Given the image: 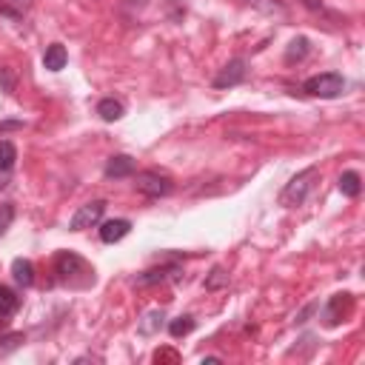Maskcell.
<instances>
[{
  "label": "cell",
  "mask_w": 365,
  "mask_h": 365,
  "mask_svg": "<svg viewBox=\"0 0 365 365\" xmlns=\"http://www.w3.org/2000/svg\"><path fill=\"white\" fill-rule=\"evenodd\" d=\"M54 274H57L60 282L74 285V288H83L77 277H83L88 285L94 282V271H91L88 262H86L80 254H74V251H60V254L54 257Z\"/></svg>",
  "instance_id": "obj_1"
},
{
  "label": "cell",
  "mask_w": 365,
  "mask_h": 365,
  "mask_svg": "<svg viewBox=\"0 0 365 365\" xmlns=\"http://www.w3.org/2000/svg\"><path fill=\"white\" fill-rule=\"evenodd\" d=\"M317 177H319V168H317V165H308V168H302L299 174H294V177L285 182V188L279 191V205H285V208L302 205V202L308 200V194H311V188H314V182H317Z\"/></svg>",
  "instance_id": "obj_2"
},
{
  "label": "cell",
  "mask_w": 365,
  "mask_h": 365,
  "mask_svg": "<svg viewBox=\"0 0 365 365\" xmlns=\"http://www.w3.org/2000/svg\"><path fill=\"white\" fill-rule=\"evenodd\" d=\"M302 91L308 97H319V100H334L345 91V77L339 71H322V74H314L302 83Z\"/></svg>",
  "instance_id": "obj_3"
},
{
  "label": "cell",
  "mask_w": 365,
  "mask_h": 365,
  "mask_svg": "<svg viewBox=\"0 0 365 365\" xmlns=\"http://www.w3.org/2000/svg\"><path fill=\"white\" fill-rule=\"evenodd\" d=\"M134 188L140 194L157 200V197H168L174 191V182H171V177H165L160 171H137L134 174Z\"/></svg>",
  "instance_id": "obj_4"
},
{
  "label": "cell",
  "mask_w": 365,
  "mask_h": 365,
  "mask_svg": "<svg viewBox=\"0 0 365 365\" xmlns=\"http://www.w3.org/2000/svg\"><path fill=\"white\" fill-rule=\"evenodd\" d=\"M103 211H106V202L103 200H91V202H86V205H80L74 211V217L68 220V228L71 231H86V228H91V225H97L103 220Z\"/></svg>",
  "instance_id": "obj_5"
},
{
  "label": "cell",
  "mask_w": 365,
  "mask_h": 365,
  "mask_svg": "<svg viewBox=\"0 0 365 365\" xmlns=\"http://www.w3.org/2000/svg\"><path fill=\"white\" fill-rule=\"evenodd\" d=\"M245 74H248L245 60H242V57H234V60H228V63L220 68V74L214 77V88H231V86H240V83L245 80Z\"/></svg>",
  "instance_id": "obj_6"
},
{
  "label": "cell",
  "mask_w": 365,
  "mask_h": 365,
  "mask_svg": "<svg viewBox=\"0 0 365 365\" xmlns=\"http://www.w3.org/2000/svg\"><path fill=\"white\" fill-rule=\"evenodd\" d=\"M180 265L177 262H168V265H160V268H148V271H143L137 279H134V285L137 288H148V285H157V282H168V279H174V277H180Z\"/></svg>",
  "instance_id": "obj_7"
},
{
  "label": "cell",
  "mask_w": 365,
  "mask_h": 365,
  "mask_svg": "<svg viewBox=\"0 0 365 365\" xmlns=\"http://www.w3.org/2000/svg\"><path fill=\"white\" fill-rule=\"evenodd\" d=\"M137 171V163H134V157H128V154H114V157H108V163H106V168H103V174L108 177V180H123V177H131Z\"/></svg>",
  "instance_id": "obj_8"
},
{
  "label": "cell",
  "mask_w": 365,
  "mask_h": 365,
  "mask_svg": "<svg viewBox=\"0 0 365 365\" xmlns=\"http://www.w3.org/2000/svg\"><path fill=\"white\" fill-rule=\"evenodd\" d=\"M131 231V222L128 220H106L103 225H100V240L106 242V245H111V242H120L125 234Z\"/></svg>",
  "instance_id": "obj_9"
},
{
  "label": "cell",
  "mask_w": 365,
  "mask_h": 365,
  "mask_svg": "<svg viewBox=\"0 0 365 365\" xmlns=\"http://www.w3.org/2000/svg\"><path fill=\"white\" fill-rule=\"evenodd\" d=\"M11 277H14V282L23 285V288L34 285V265H31V259H23V257L11 259Z\"/></svg>",
  "instance_id": "obj_10"
},
{
  "label": "cell",
  "mask_w": 365,
  "mask_h": 365,
  "mask_svg": "<svg viewBox=\"0 0 365 365\" xmlns=\"http://www.w3.org/2000/svg\"><path fill=\"white\" fill-rule=\"evenodd\" d=\"M66 60H68V54H66L63 43H51V46L46 48V54H43V66H46L48 71H60V68H66Z\"/></svg>",
  "instance_id": "obj_11"
},
{
  "label": "cell",
  "mask_w": 365,
  "mask_h": 365,
  "mask_svg": "<svg viewBox=\"0 0 365 365\" xmlns=\"http://www.w3.org/2000/svg\"><path fill=\"white\" fill-rule=\"evenodd\" d=\"M97 114H100V120L114 123V120H120V117L125 114V106H123L120 100H114V97H103V100L97 103Z\"/></svg>",
  "instance_id": "obj_12"
},
{
  "label": "cell",
  "mask_w": 365,
  "mask_h": 365,
  "mask_svg": "<svg viewBox=\"0 0 365 365\" xmlns=\"http://www.w3.org/2000/svg\"><path fill=\"white\" fill-rule=\"evenodd\" d=\"M348 297H351V294H334V297H331V302H328V308H325V314H322L328 328H334V325L342 322V302H345Z\"/></svg>",
  "instance_id": "obj_13"
},
{
  "label": "cell",
  "mask_w": 365,
  "mask_h": 365,
  "mask_svg": "<svg viewBox=\"0 0 365 365\" xmlns=\"http://www.w3.org/2000/svg\"><path fill=\"white\" fill-rule=\"evenodd\" d=\"M163 319H165V314L160 311V308H154V311H145L143 314V319H140V334L143 336H151V334H157L160 328H163Z\"/></svg>",
  "instance_id": "obj_14"
},
{
  "label": "cell",
  "mask_w": 365,
  "mask_h": 365,
  "mask_svg": "<svg viewBox=\"0 0 365 365\" xmlns=\"http://www.w3.org/2000/svg\"><path fill=\"white\" fill-rule=\"evenodd\" d=\"M339 191H342L345 197H359V191H362V177H359L356 171H342V174H339Z\"/></svg>",
  "instance_id": "obj_15"
},
{
  "label": "cell",
  "mask_w": 365,
  "mask_h": 365,
  "mask_svg": "<svg viewBox=\"0 0 365 365\" xmlns=\"http://www.w3.org/2000/svg\"><path fill=\"white\" fill-rule=\"evenodd\" d=\"M17 163V148L11 140H0V174H9Z\"/></svg>",
  "instance_id": "obj_16"
},
{
  "label": "cell",
  "mask_w": 365,
  "mask_h": 365,
  "mask_svg": "<svg viewBox=\"0 0 365 365\" xmlns=\"http://www.w3.org/2000/svg\"><path fill=\"white\" fill-rule=\"evenodd\" d=\"M17 305H20V297H17V294H14L11 288L0 285V319L11 317V314L17 311Z\"/></svg>",
  "instance_id": "obj_17"
},
{
  "label": "cell",
  "mask_w": 365,
  "mask_h": 365,
  "mask_svg": "<svg viewBox=\"0 0 365 365\" xmlns=\"http://www.w3.org/2000/svg\"><path fill=\"white\" fill-rule=\"evenodd\" d=\"M308 54V37H294L285 48V63H299Z\"/></svg>",
  "instance_id": "obj_18"
},
{
  "label": "cell",
  "mask_w": 365,
  "mask_h": 365,
  "mask_svg": "<svg viewBox=\"0 0 365 365\" xmlns=\"http://www.w3.org/2000/svg\"><path fill=\"white\" fill-rule=\"evenodd\" d=\"M194 325H197V322H194V317H188V314H185V317H177V319H171V322H168V334H171L174 339H180V336H185V334H191V331H194Z\"/></svg>",
  "instance_id": "obj_19"
},
{
  "label": "cell",
  "mask_w": 365,
  "mask_h": 365,
  "mask_svg": "<svg viewBox=\"0 0 365 365\" xmlns=\"http://www.w3.org/2000/svg\"><path fill=\"white\" fill-rule=\"evenodd\" d=\"M23 342H26V336H23V334H6V336H0V356H6V354H11V351H17Z\"/></svg>",
  "instance_id": "obj_20"
},
{
  "label": "cell",
  "mask_w": 365,
  "mask_h": 365,
  "mask_svg": "<svg viewBox=\"0 0 365 365\" xmlns=\"http://www.w3.org/2000/svg\"><path fill=\"white\" fill-rule=\"evenodd\" d=\"M11 222H14V205L11 202H3L0 205V237L11 228Z\"/></svg>",
  "instance_id": "obj_21"
},
{
  "label": "cell",
  "mask_w": 365,
  "mask_h": 365,
  "mask_svg": "<svg viewBox=\"0 0 365 365\" xmlns=\"http://www.w3.org/2000/svg\"><path fill=\"white\" fill-rule=\"evenodd\" d=\"M225 282H228V274H225L222 268H214V271H211V277L205 279V288L211 291V288H220V285H225Z\"/></svg>",
  "instance_id": "obj_22"
},
{
  "label": "cell",
  "mask_w": 365,
  "mask_h": 365,
  "mask_svg": "<svg viewBox=\"0 0 365 365\" xmlns=\"http://www.w3.org/2000/svg\"><path fill=\"white\" fill-rule=\"evenodd\" d=\"M0 86H3V91H6V94H11V91H14V74H11L9 68H0Z\"/></svg>",
  "instance_id": "obj_23"
},
{
  "label": "cell",
  "mask_w": 365,
  "mask_h": 365,
  "mask_svg": "<svg viewBox=\"0 0 365 365\" xmlns=\"http://www.w3.org/2000/svg\"><path fill=\"white\" fill-rule=\"evenodd\" d=\"M11 3H23V0H11Z\"/></svg>",
  "instance_id": "obj_24"
}]
</instances>
